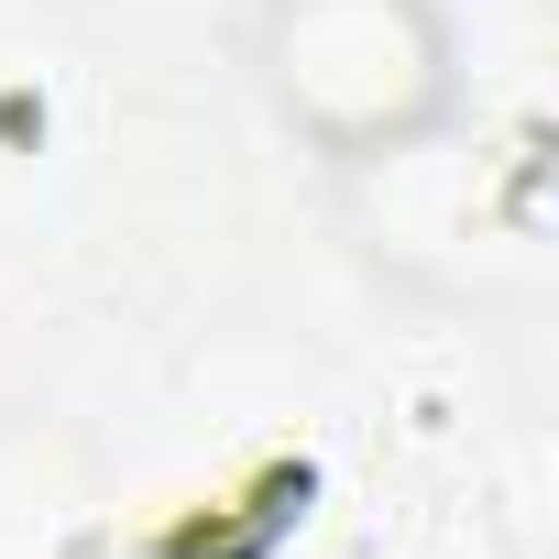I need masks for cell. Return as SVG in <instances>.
Here are the masks:
<instances>
[{
    "label": "cell",
    "mask_w": 559,
    "mask_h": 559,
    "mask_svg": "<svg viewBox=\"0 0 559 559\" xmlns=\"http://www.w3.org/2000/svg\"><path fill=\"white\" fill-rule=\"evenodd\" d=\"M252 78L330 165H384L450 110V34L428 0H263Z\"/></svg>",
    "instance_id": "cell-1"
}]
</instances>
